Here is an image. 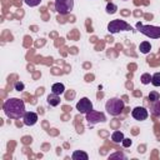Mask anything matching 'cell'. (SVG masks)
<instances>
[{"label": "cell", "mask_w": 160, "mask_h": 160, "mask_svg": "<svg viewBox=\"0 0 160 160\" xmlns=\"http://www.w3.org/2000/svg\"><path fill=\"white\" fill-rule=\"evenodd\" d=\"M4 112L9 119L18 120L24 116L25 111V102L19 98H10L2 105Z\"/></svg>", "instance_id": "6da1fadb"}, {"label": "cell", "mask_w": 160, "mask_h": 160, "mask_svg": "<svg viewBox=\"0 0 160 160\" xmlns=\"http://www.w3.org/2000/svg\"><path fill=\"white\" fill-rule=\"evenodd\" d=\"M124 101L119 98H111L110 100L106 101L105 104V110L111 115V116H119L122 110H124Z\"/></svg>", "instance_id": "7a4b0ae2"}, {"label": "cell", "mask_w": 160, "mask_h": 160, "mask_svg": "<svg viewBox=\"0 0 160 160\" xmlns=\"http://www.w3.org/2000/svg\"><path fill=\"white\" fill-rule=\"evenodd\" d=\"M108 30H109V32H111V34H118V32H120V31H130V30H131V26H130V24H128L125 20L115 19V20H111V21L108 24Z\"/></svg>", "instance_id": "3957f363"}, {"label": "cell", "mask_w": 160, "mask_h": 160, "mask_svg": "<svg viewBox=\"0 0 160 160\" xmlns=\"http://www.w3.org/2000/svg\"><path fill=\"white\" fill-rule=\"evenodd\" d=\"M136 29L151 39H159L160 38V26H152V25H142L141 22L136 24Z\"/></svg>", "instance_id": "277c9868"}, {"label": "cell", "mask_w": 160, "mask_h": 160, "mask_svg": "<svg viewBox=\"0 0 160 160\" xmlns=\"http://www.w3.org/2000/svg\"><path fill=\"white\" fill-rule=\"evenodd\" d=\"M55 11L60 15L70 14L74 8V0H55Z\"/></svg>", "instance_id": "5b68a950"}, {"label": "cell", "mask_w": 160, "mask_h": 160, "mask_svg": "<svg viewBox=\"0 0 160 160\" xmlns=\"http://www.w3.org/2000/svg\"><path fill=\"white\" fill-rule=\"evenodd\" d=\"M86 121L90 124V125H94V124H98V122H104L106 121V116L104 112H100V111H95V110H91L86 114Z\"/></svg>", "instance_id": "8992f818"}, {"label": "cell", "mask_w": 160, "mask_h": 160, "mask_svg": "<svg viewBox=\"0 0 160 160\" xmlns=\"http://www.w3.org/2000/svg\"><path fill=\"white\" fill-rule=\"evenodd\" d=\"M76 110L80 112V114H88L89 111L92 110V102L88 99V98H82L78 101L76 104Z\"/></svg>", "instance_id": "52a82bcc"}, {"label": "cell", "mask_w": 160, "mask_h": 160, "mask_svg": "<svg viewBox=\"0 0 160 160\" xmlns=\"http://www.w3.org/2000/svg\"><path fill=\"white\" fill-rule=\"evenodd\" d=\"M131 115H132V118H134L135 120L142 121V120H146V119H148L149 112H148V110H146L145 108H142V106H136V108L132 109Z\"/></svg>", "instance_id": "ba28073f"}, {"label": "cell", "mask_w": 160, "mask_h": 160, "mask_svg": "<svg viewBox=\"0 0 160 160\" xmlns=\"http://www.w3.org/2000/svg\"><path fill=\"white\" fill-rule=\"evenodd\" d=\"M22 120H24V124L26 126H32L38 121V114L34 111H26L22 116Z\"/></svg>", "instance_id": "9c48e42d"}, {"label": "cell", "mask_w": 160, "mask_h": 160, "mask_svg": "<svg viewBox=\"0 0 160 160\" xmlns=\"http://www.w3.org/2000/svg\"><path fill=\"white\" fill-rule=\"evenodd\" d=\"M46 101H48V104H49L50 106H58V105L60 104V95H56V94L51 92V94L48 95Z\"/></svg>", "instance_id": "30bf717a"}, {"label": "cell", "mask_w": 160, "mask_h": 160, "mask_svg": "<svg viewBox=\"0 0 160 160\" xmlns=\"http://www.w3.org/2000/svg\"><path fill=\"white\" fill-rule=\"evenodd\" d=\"M150 112H151L154 116L160 118V99L151 102V105H150Z\"/></svg>", "instance_id": "8fae6325"}, {"label": "cell", "mask_w": 160, "mask_h": 160, "mask_svg": "<svg viewBox=\"0 0 160 160\" xmlns=\"http://www.w3.org/2000/svg\"><path fill=\"white\" fill-rule=\"evenodd\" d=\"M71 159H72V160H88V159H89V156H88V154H86L85 151L76 150V151H74V152H72Z\"/></svg>", "instance_id": "7c38bea8"}, {"label": "cell", "mask_w": 160, "mask_h": 160, "mask_svg": "<svg viewBox=\"0 0 160 160\" xmlns=\"http://www.w3.org/2000/svg\"><path fill=\"white\" fill-rule=\"evenodd\" d=\"M64 91H65V86L61 82H55L51 86V92H54L56 95H61V94H64Z\"/></svg>", "instance_id": "4fadbf2b"}, {"label": "cell", "mask_w": 160, "mask_h": 160, "mask_svg": "<svg viewBox=\"0 0 160 160\" xmlns=\"http://www.w3.org/2000/svg\"><path fill=\"white\" fill-rule=\"evenodd\" d=\"M139 50H140V52H142V54H148V52H150V50H151V44H150L149 41H142V42H140V45H139Z\"/></svg>", "instance_id": "5bb4252c"}, {"label": "cell", "mask_w": 160, "mask_h": 160, "mask_svg": "<svg viewBox=\"0 0 160 160\" xmlns=\"http://www.w3.org/2000/svg\"><path fill=\"white\" fill-rule=\"evenodd\" d=\"M111 140H112L114 142H121V141L124 140V134H122L121 131L116 130V131H114V132L111 134Z\"/></svg>", "instance_id": "9a60e30c"}, {"label": "cell", "mask_w": 160, "mask_h": 160, "mask_svg": "<svg viewBox=\"0 0 160 160\" xmlns=\"http://www.w3.org/2000/svg\"><path fill=\"white\" fill-rule=\"evenodd\" d=\"M140 81H141V84H144V85L150 84V82H151V75H150V74H148V72L142 74V75H141V78H140Z\"/></svg>", "instance_id": "2e32d148"}, {"label": "cell", "mask_w": 160, "mask_h": 160, "mask_svg": "<svg viewBox=\"0 0 160 160\" xmlns=\"http://www.w3.org/2000/svg\"><path fill=\"white\" fill-rule=\"evenodd\" d=\"M151 84L154 86H160V72H155L151 75Z\"/></svg>", "instance_id": "e0dca14e"}, {"label": "cell", "mask_w": 160, "mask_h": 160, "mask_svg": "<svg viewBox=\"0 0 160 160\" xmlns=\"http://www.w3.org/2000/svg\"><path fill=\"white\" fill-rule=\"evenodd\" d=\"M116 10H118V6H116L115 4L108 2V5H106V12H108V14H115Z\"/></svg>", "instance_id": "ac0fdd59"}, {"label": "cell", "mask_w": 160, "mask_h": 160, "mask_svg": "<svg viewBox=\"0 0 160 160\" xmlns=\"http://www.w3.org/2000/svg\"><path fill=\"white\" fill-rule=\"evenodd\" d=\"M148 99H149V101H150V102H152V101L159 100V99H160V95H159V92H158V91H150V94H149Z\"/></svg>", "instance_id": "d6986e66"}, {"label": "cell", "mask_w": 160, "mask_h": 160, "mask_svg": "<svg viewBox=\"0 0 160 160\" xmlns=\"http://www.w3.org/2000/svg\"><path fill=\"white\" fill-rule=\"evenodd\" d=\"M24 2L26 4V5H29V6H38L40 2H41V0H24Z\"/></svg>", "instance_id": "ffe728a7"}, {"label": "cell", "mask_w": 160, "mask_h": 160, "mask_svg": "<svg viewBox=\"0 0 160 160\" xmlns=\"http://www.w3.org/2000/svg\"><path fill=\"white\" fill-rule=\"evenodd\" d=\"M115 158H118V159H122V160H125L126 159V156L122 154V152H115V154H111L110 156H109V159H115Z\"/></svg>", "instance_id": "44dd1931"}, {"label": "cell", "mask_w": 160, "mask_h": 160, "mask_svg": "<svg viewBox=\"0 0 160 160\" xmlns=\"http://www.w3.org/2000/svg\"><path fill=\"white\" fill-rule=\"evenodd\" d=\"M24 88H25V86H24V84H22L21 81H16V82L14 84V89H15L16 91H22Z\"/></svg>", "instance_id": "7402d4cb"}, {"label": "cell", "mask_w": 160, "mask_h": 160, "mask_svg": "<svg viewBox=\"0 0 160 160\" xmlns=\"http://www.w3.org/2000/svg\"><path fill=\"white\" fill-rule=\"evenodd\" d=\"M121 144H122V146H124V148H129V146L132 144V141H131L130 139H126V138H124V140L121 141Z\"/></svg>", "instance_id": "603a6c76"}, {"label": "cell", "mask_w": 160, "mask_h": 160, "mask_svg": "<svg viewBox=\"0 0 160 160\" xmlns=\"http://www.w3.org/2000/svg\"><path fill=\"white\" fill-rule=\"evenodd\" d=\"M124 1H128V0H124Z\"/></svg>", "instance_id": "cb8c5ba5"}]
</instances>
